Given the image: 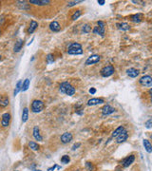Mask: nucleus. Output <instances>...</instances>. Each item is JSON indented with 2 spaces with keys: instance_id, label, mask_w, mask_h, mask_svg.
<instances>
[{
  "instance_id": "obj_1",
  "label": "nucleus",
  "mask_w": 152,
  "mask_h": 171,
  "mask_svg": "<svg viewBox=\"0 0 152 171\" xmlns=\"http://www.w3.org/2000/svg\"><path fill=\"white\" fill-rule=\"evenodd\" d=\"M59 90L61 91V93L67 94L68 96H72L75 94V88L72 85L70 84L68 82H63L61 83L60 87H59Z\"/></svg>"
},
{
  "instance_id": "obj_2",
  "label": "nucleus",
  "mask_w": 152,
  "mask_h": 171,
  "mask_svg": "<svg viewBox=\"0 0 152 171\" xmlns=\"http://www.w3.org/2000/svg\"><path fill=\"white\" fill-rule=\"evenodd\" d=\"M45 108V104L43 101L38 99H35L31 102V110L33 113H39Z\"/></svg>"
},
{
  "instance_id": "obj_3",
  "label": "nucleus",
  "mask_w": 152,
  "mask_h": 171,
  "mask_svg": "<svg viewBox=\"0 0 152 171\" xmlns=\"http://www.w3.org/2000/svg\"><path fill=\"white\" fill-rule=\"evenodd\" d=\"M105 27H106L105 22L98 21L97 26L96 27H94V29H92V32H93L94 34L101 35V36H105Z\"/></svg>"
},
{
  "instance_id": "obj_4",
  "label": "nucleus",
  "mask_w": 152,
  "mask_h": 171,
  "mask_svg": "<svg viewBox=\"0 0 152 171\" xmlns=\"http://www.w3.org/2000/svg\"><path fill=\"white\" fill-rule=\"evenodd\" d=\"M115 72V69H114V67L112 66V65H108V66H106V67H104L102 69H101V75L103 76V77H109V76H111L113 73Z\"/></svg>"
},
{
  "instance_id": "obj_5",
  "label": "nucleus",
  "mask_w": 152,
  "mask_h": 171,
  "mask_svg": "<svg viewBox=\"0 0 152 171\" xmlns=\"http://www.w3.org/2000/svg\"><path fill=\"white\" fill-rule=\"evenodd\" d=\"M139 83L141 84L143 87L145 88H150L152 87V77L149 75H145L143 77L140 78Z\"/></svg>"
},
{
  "instance_id": "obj_6",
  "label": "nucleus",
  "mask_w": 152,
  "mask_h": 171,
  "mask_svg": "<svg viewBox=\"0 0 152 171\" xmlns=\"http://www.w3.org/2000/svg\"><path fill=\"white\" fill-rule=\"evenodd\" d=\"M100 60H101V56H100V55H98V54H92L89 57H88V59L86 60L85 65H86V66H90V65H94V64L99 63Z\"/></svg>"
},
{
  "instance_id": "obj_7",
  "label": "nucleus",
  "mask_w": 152,
  "mask_h": 171,
  "mask_svg": "<svg viewBox=\"0 0 152 171\" xmlns=\"http://www.w3.org/2000/svg\"><path fill=\"white\" fill-rule=\"evenodd\" d=\"M11 119V114L9 113V112H6L4 114H2V117H1V126H3V128H8V126H10Z\"/></svg>"
},
{
  "instance_id": "obj_8",
  "label": "nucleus",
  "mask_w": 152,
  "mask_h": 171,
  "mask_svg": "<svg viewBox=\"0 0 152 171\" xmlns=\"http://www.w3.org/2000/svg\"><path fill=\"white\" fill-rule=\"evenodd\" d=\"M72 138H73V135L70 133V132H65V133H63L61 135V138H60V140H61V143L62 144H68L70 142H71L72 141Z\"/></svg>"
},
{
  "instance_id": "obj_9",
  "label": "nucleus",
  "mask_w": 152,
  "mask_h": 171,
  "mask_svg": "<svg viewBox=\"0 0 152 171\" xmlns=\"http://www.w3.org/2000/svg\"><path fill=\"white\" fill-rule=\"evenodd\" d=\"M127 138H129V133H127V131L125 129L122 133H120L117 137H116V143L122 144V143L126 142V141L127 140Z\"/></svg>"
},
{
  "instance_id": "obj_10",
  "label": "nucleus",
  "mask_w": 152,
  "mask_h": 171,
  "mask_svg": "<svg viewBox=\"0 0 152 171\" xmlns=\"http://www.w3.org/2000/svg\"><path fill=\"white\" fill-rule=\"evenodd\" d=\"M115 111H116L115 108H112L111 106H109V105H105L102 108V114L104 116H108V115L114 113Z\"/></svg>"
},
{
  "instance_id": "obj_11",
  "label": "nucleus",
  "mask_w": 152,
  "mask_h": 171,
  "mask_svg": "<svg viewBox=\"0 0 152 171\" xmlns=\"http://www.w3.org/2000/svg\"><path fill=\"white\" fill-rule=\"evenodd\" d=\"M32 136H33L34 139L36 141H38V142H42L43 141L42 135L40 134V129L37 126H35L33 128V129H32Z\"/></svg>"
},
{
  "instance_id": "obj_12",
  "label": "nucleus",
  "mask_w": 152,
  "mask_h": 171,
  "mask_svg": "<svg viewBox=\"0 0 152 171\" xmlns=\"http://www.w3.org/2000/svg\"><path fill=\"white\" fill-rule=\"evenodd\" d=\"M135 161V156L134 155H129L127 156L126 159H124V161L122 162V164H123L124 167H129V166L133 164V162Z\"/></svg>"
},
{
  "instance_id": "obj_13",
  "label": "nucleus",
  "mask_w": 152,
  "mask_h": 171,
  "mask_svg": "<svg viewBox=\"0 0 152 171\" xmlns=\"http://www.w3.org/2000/svg\"><path fill=\"white\" fill-rule=\"evenodd\" d=\"M9 104H10V99L7 95L3 94V95L0 96V108H7Z\"/></svg>"
},
{
  "instance_id": "obj_14",
  "label": "nucleus",
  "mask_w": 152,
  "mask_h": 171,
  "mask_svg": "<svg viewBox=\"0 0 152 171\" xmlns=\"http://www.w3.org/2000/svg\"><path fill=\"white\" fill-rule=\"evenodd\" d=\"M29 3L35 6H46L48 4H50L52 1L50 0H29Z\"/></svg>"
},
{
  "instance_id": "obj_15",
  "label": "nucleus",
  "mask_w": 152,
  "mask_h": 171,
  "mask_svg": "<svg viewBox=\"0 0 152 171\" xmlns=\"http://www.w3.org/2000/svg\"><path fill=\"white\" fill-rule=\"evenodd\" d=\"M105 103V101H104L103 99H101V98H91V99H89L88 101V106H97V105H101V104H104Z\"/></svg>"
},
{
  "instance_id": "obj_16",
  "label": "nucleus",
  "mask_w": 152,
  "mask_h": 171,
  "mask_svg": "<svg viewBox=\"0 0 152 171\" xmlns=\"http://www.w3.org/2000/svg\"><path fill=\"white\" fill-rule=\"evenodd\" d=\"M127 74L131 78H136L140 74V70L134 69V67H130V69H127Z\"/></svg>"
},
{
  "instance_id": "obj_17",
  "label": "nucleus",
  "mask_w": 152,
  "mask_h": 171,
  "mask_svg": "<svg viewBox=\"0 0 152 171\" xmlns=\"http://www.w3.org/2000/svg\"><path fill=\"white\" fill-rule=\"evenodd\" d=\"M38 28V23L36 21H34V20H31V24H29L28 29H27V32H28L29 34H31L33 33L35 31V29Z\"/></svg>"
},
{
  "instance_id": "obj_18",
  "label": "nucleus",
  "mask_w": 152,
  "mask_h": 171,
  "mask_svg": "<svg viewBox=\"0 0 152 171\" xmlns=\"http://www.w3.org/2000/svg\"><path fill=\"white\" fill-rule=\"evenodd\" d=\"M50 29L52 31H53V32H58V31H60L61 26H60V24H59V22H57V21H52L50 24Z\"/></svg>"
},
{
  "instance_id": "obj_19",
  "label": "nucleus",
  "mask_w": 152,
  "mask_h": 171,
  "mask_svg": "<svg viewBox=\"0 0 152 171\" xmlns=\"http://www.w3.org/2000/svg\"><path fill=\"white\" fill-rule=\"evenodd\" d=\"M23 45H24V41L22 39H18L15 42V44H14V46H13V51L16 52V53H17V52H19L22 49Z\"/></svg>"
},
{
  "instance_id": "obj_20",
  "label": "nucleus",
  "mask_w": 152,
  "mask_h": 171,
  "mask_svg": "<svg viewBox=\"0 0 152 171\" xmlns=\"http://www.w3.org/2000/svg\"><path fill=\"white\" fill-rule=\"evenodd\" d=\"M16 5L20 10H29V9L31 8L29 4H28L26 1H17Z\"/></svg>"
},
{
  "instance_id": "obj_21",
  "label": "nucleus",
  "mask_w": 152,
  "mask_h": 171,
  "mask_svg": "<svg viewBox=\"0 0 152 171\" xmlns=\"http://www.w3.org/2000/svg\"><path fill=\"white\" fill-rule=\"evenodd\" d=\"M117 27H118L119 29H121V31H129V29H130L129 24H127V23H126V22L118 23Z\"/></svg>"
},
{
  "instance_id": "obj_22",
  "label": "nucleus",
  "mask_w": 152,
  "mask_h": 171,
  "mask_svg": "<svg viewBox=\"0 0 152 171\" xmlns=\"http://www.w3.org/2000/svg\"><path fill=\"white\" fill-rule=\"evenodd\" d=\"M143 144H144L145 146V149L147 150V152L148 153H151L152 152V144L147 139H144L143 140Z\"/></svg>"
},
{
  "instance_id": "obj_23",
  "label": "nucleus",
  "mask_w": 152,
  "mask_h": 171,
  "mask_svg": "<svg viewBox=\"0 0 152 171\" xmlns=\"http://www.w3.org/2000/svg\"><path fill=\"white\" fill-rule=\"evenodd\" d=\"M68 54H70V55H81V54H83V49H68Z\"/></svg>"
},
{
  "instance_id": "obj_24",
  "label": "nucleus",
  "mask_w": 152,
  "mask_h": 171,
  "mask_svg": "<svg viewBox=\"0 0 152 171\" xmlns=\"http://www.w3.org/2000/svg\"><path fill=\"white\" fill-rule=\"evenodd\" d=\"M142 14L141 13H137V14H134V15H131L130 16V21L133 22V23H140L142 21Z\"/></svg>"
},
{
  "instance_id": "obj_25",
  "label": "nucleus",
  "mask_w": 152,
  "mask_h": 171,
  "mask_svg": "<svg viewBox=\"0 0 152 171\" xmlns=\"http://www.w3.org/2000/svg\"><path fill=\"white\" fill-rule=\"evenodd\" d=\"M29 85H31V80H29V78L25 79V80L23 81L21 91H23V92H25V91L28 90H29Z\"/></svg>"
},
{
  "instance_id": "obj_26",
  "label": "nucleus",
  "mask_w": 152,
  "mask_h": 171,
  "mask_svg": "<svg viewBox=\"0 0 152 171\" xmlns=\"http://www.w3.org/2000/svg\"><path fill=\"white\" fill-rule=\"evenodd\" d=\"M29 120V108H24L22 112V123H26Z\"/></svg>"
},
{
  "instance_id": "obj_27",
  "label": "nucleus",
  "mask_w": 152,
  "mask_h": 171,
  "mask_svg": "<svg viewBox=\"0 0 152 171\" xmlns=\"http://www.w3.org/2000/svg\"><path fill=\"white\" fill-rule=\"evenodd\" d=\"M22 84H23L22 80H19L18 82H17V84H16V85H15V90H14V91H13V95H14V96H16L17 94H18V93L20 92V91H21Z\"/></svg>"
},
{
  "instance_id": "obj_28",
  "label": "nucleus",
  "mask_w": 152,
  "mask_h": 171,
  "mask_svg": "<svg viewBox=\"0 0 152 171\" xmlns=\"http://www.w3.org/2000/svg\"><path fill=\"white\" fill-rule=\"evenodd\" d=\"M29 148H31V150H33V151H37V150H39V148H40L39 144H38L37 143L33 142V141L29 142Z\"/></svg>"
},
{
  "instance_id": "obj_29",
  "label": "nucleus",
  "mask_w": 152,
  "mask_h": 171,
  "mask_svg": "<svg viewBox=\"0 0 152 171\" xmlns=\"http://www.w3.org/2000/svg\"><path fill=\"white\" fill-rule=\"evenodd\" d=\"M124 130H125V128H124V126H119V128H117L114 131H113V133H112V135H111V137H112V138L117 137L118 135L120 134V133H122V132H123Z\"/></svg>"
},
{
  "instance_id": "obj_30",
  "label": "nucleus",
  "mask_w": 152,
  "mask_h": 171,
  "mask_svg": "<svg viewBox=\"0 0 152 171\" xmlns=\"http://www.w3.org/2000/svg\"><path fill=\"white\" fill-rule=\"evenodd\" d=\"M81 15H82V11L81 10L74 11V13H72V15H71V20H73V21L74 20H77Z\"/></svg>"
},
{
  "instance_id": "obj_31",
  "label": "nucleus",
  "mask_w": 152,
  "mask_h": 171,
  "mask_svg": "<svg viewBox=\"0 0 152 171\" xmlns=\"http://www.w3.org/2000/svg\"><path fill=\"white\" fill-rule=\"evenodd\" d=\"M82 49V45L80 43L73 42L68 47V49Z\"/></svg>"
},
{
  "instance_id": "obj_32",
  "label": "nucleus",
  "mask_w": 152,
  "mask_h": 171,
  "mask_svg": "<svg viewBox=\"0 0 152 171\" xmlns=\"http://www.w3.org/2000/svg\"><path fill=\"white\" fill-rule=\"evenodd\" d=\"M55 61V59H54V55L52 54V53H50V54H48L47 55V57H46V62H47V64H52L53 62Z\"/></svg>"
},
{
  "instance_id": "obj_33",
  "label": "nucleus",
  "mask_w": 152,
  "mask_h": 171,
  "mask_svg": "<svg viewBox=\"0 0 152 171\" xmlns=\"http://www.w3.org/2000/svg\"><path fill=\"white\" fill-rule=\"evenodd\" d=\"M82 31L84 32V33H89V32L91 31V26L89 24H85L82 27Z\"/></svg>"
},
{
  "instance_id": "obj_34",
  "label": "nucleus",
  "mask_w": 152,
  "mask_h": 171,
  "mask_svg": "<svg viewBox=\"0 0 152 171\" xmlns=\"http://www.w3.org/2000/svg\"><path fill=\"white\" fill-rule=\"evenodd\" d=\"M70 162V157L68 155H64V156H62V158H61V163L62 164H68Z\"/></svg>"
},
{
  "instance_id": "obj_35",
  "label": "nucleus",
  "mask_w": 152,
  "mask_h": 171,
  "mask_svg": "<svg viewBox=\"0 0 152 171\" xmlns=\"http://www.w3.org/2000/svg\"><path fill=\"white\" fill-rule=\"evenodd\" d=\"M86 167H87V169L88 170V171H92L94 169V167H93V164H92L90 162H87L86 163Z\"/></svg>"
},
{
  "instance_id": "obj_36",
  "label": "nucleus",
  "mask_w": 152,
  "mask_h": 171,
  "mask_svg": "<svg viewBox=\"0 0 152 171\" xmlns=\"http://www.w3.org/2000/svg\"><path fill=\"white\" fill-rule=\"evenodd\" d=\"M145 126L147 128H152V118H150L149 120H147L145 124Z\"/></svg>"
},
{
  "instance_id": "obj_37",
  "label": "nucleus",
  "mask_w": 152,
  "mask_h": 171,
  "mask_svg": "<svg viewBox=\"0 0 152 171\" xmlns=\"http://www.w3.org/2000/svg\"><path fill=\"white\" fill-rule=\"evenodd\" d=\"M82 2H83L82 0H80V1H70L68 3V7H72V6H75L78 3H82Z\"/></svg>"
},
{
  "instance_id": "obj_38",
  "label": "nucleus",
  "mask_w": 152,
  "mask_h": 171,
  "mask_svg": "<svg viewBox=\"0 0 152 171\" xmlns=\"http://www.w3.org/2000/svg\"><path fill=\"white\" fill-rule=\"evenodd\" d=\"M80 146H81V144H80V143H76V144H74L73 146H72V147H71V149H72L73 151H74V150H76L77 148H79Z\"/></svg>"
},
{
  "instance_id": "obj_39",
  "label": "nucleus",
  "mask_w": 152,
  "mask_h": 171,
  "mask_svg": "<svg viewBox=\"0 0 152 171\" xmlns=\"http://www.w3.org/2000/svg\"><path fill=\"white\" fill-rule=\"evenodd\" d=\"M56 167H57V164H53V166L49 167V168H48V171H54Z\"/></svg>"
},
{
  "instance_id": "obj_40",
  "label": "nucleus",
  "mask_w": 152,
  "mask_h": 171,
  "mask_svg": "<svg viewBox=\"0 0 152 171\" xmlns=\"http://www.w3.org/2000/svg\"><path fill=\"white\" fill-rule=\"evenodd\" d=\"M88 92L90 93V94H95V93H96V88H89Z\"/></svg>"
},
{
  "instance_id": "obj_41",
  "label": "nucleus",
  "mask_w": 152,
  "mask_h": 171,
  "mask_svg": "<svg viewBox=\"0 0 152 171\" xmlns=\"http://www.w3.org/2000/svg\"><path fill=\"white\" fill-rule=\"evenodd\" d=\"M76 114H78V115H83V114H84V110H76Z\"/></svg>"
},
{
  "instance_id": "obj_42",
  "label": "nucleus",
  "mask_w": 152,
  "mask_h": 171,
  "mask_svg": "<svg viewBox=\"0 0 152 171\" xmlns=\"http://www.w3.org/2000/svg\"><path fill=\"white\" fill-rule=\"evenodd\" d=\"M98 4H99V5H101V6H102V5H104V4H105V3H106V1H105V0H98Z\"/></svg>"
},
{
  "instance_id": "obj_43",
  "label": "nucleus",
  "mask_w": 152,
  "mask_h": 171,
  "mask_svg": "<svg viewBox=\"0 0 152 171\" xmlns=\"http://www.w3.org/2000/svg\"><path fill=\"white\" fill-rule=\"evenodd\" d=\"M149 94H150V100L152 102V88H150V90H149Z\"/></svg>"
},
{
  "instance_id": "obj_44",
  "label": "nucleus",
  "mask_w": 152,
  "mask_h": 171,
  "mask_svg": "<svg viewBox=\"0 0 152 171\" xmlns=\"http://www.w3.org/2000/svg\"><path fill=\"white\" fill-rule=\"evenodd\" d=\"M34 40V37L33 38H32V39H31V42H29V43H28V46H29V45H31V44L32 43V41H33Z\"/></svg>"
},
{
  "instance_id": "obj_45",
  "label": "nucleus",
  "mask_w": 152,
  "mask_h": 171,
  "mask_svg": "<svg viewBox=\"0 0 152 171\" xmlns=\"http://www.w3.org/2000/svg\"><path fill=\"white\" fill-rule=\"evenodd\" d=\"M1 59H2V56H1V55H0V61H1Z\"/></svg>"
},
{
  "instance_id": "obj_46",
  "label": "nucleus",
  "mask_w": 152,
  "mask_h": 171,
  "mask_svg": "<svg viewBox=\"0 0 152 171\" xmlns=\"http://www.w3.org/2000/svg\"><path fill=\"white\" fill-rule=\"evenodd\" d=\"M35 171H42V170H39V169H37V170H35Z\"/></svg>"
},
{
  "instance_id": "obj_47",
  "label": "nucleus",
  "mask_w": 152,
  "mask_h": 171,
  "mask_svg": "<svg viewBox=\"0 0 152 171\" xmlns=\"http://www.w3.org/2000/svg\"><path fill=\"white\" fill-rule=\"evenodd\" d=\"M0 35H1V29H0Z\"/></svg>"
},
{
  "instance_id": "obj_48",
  "label": "nucleus",
  "mask_w": 152,
  "mask_h": 171,
  "mask_svg": "<svg viewBox=\"0 0 152 171\" xmlns=\"http://www.w3.org/2000/svg\"><path fill=\"white\" fill-rule=\"evenodd\" d=\"M0 7H1V2H0Z\"/></svg>"
},
{
  "instance_id": "obj_49",
  "label": "nucleus",
  "mask_w": 152,
  "mask_h": 171,
  "mask_svg": "<svg viewBox=\"0 0 152 171\" xmlns=\"http://www.w3.org/2000/svg\"><path fill=\"white\" fill-rule=\"evenodd\" d=\"M150 137H151V139H152V135H151V136H150Z\"/></svg>"
},
{
  "instance_id": "obj_50",
  "label": "nucleus",
  "mask_w": 152,
  "mask_h": 171,
  "mask_svg": "<svg viewBox=\"0 0 152 171\" xmlns=\"http://www.w3.org/2000/svg\"><path fill=\"white\" fill-rule=\"evenodd\" d=\"M15 171H19V170H15Z\"/></svg>"
}]
</instances>
